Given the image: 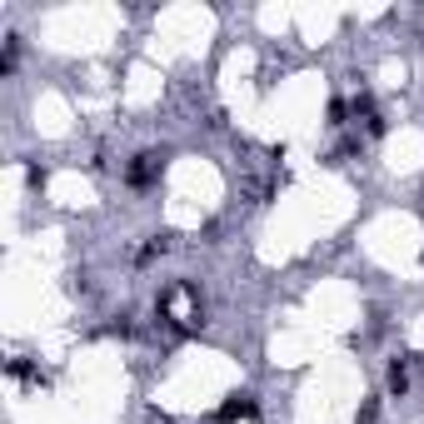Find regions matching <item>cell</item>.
I'll use <instances>...</instances> for the list:
<instances>
[{"label": "cell", "mask_w": 424, "mask_h": 424, "mask_svg": "<svg viewBox=\"0 0 424 424\" xmlns=\"http://www.w3.org/2000/svg\"><path fill=\"white\" fill-rule=\"evenodd\" d=\"M255 409H259V404H255V394H250V390H240V394H230V399L215 409V419H220V424H235V419H255Z\"/></svg>", "instance_id": "6da1fadb"}, {"label": "cell", "mask_w": 424, "mask_h": 424, "mask_svg": "<svg viewBox=\"0 0 424 424\" xmlns=\"http://www.w3.org/2000/svg\"><path fill=\"white\" fill-rule=\"evenodd\" d=\"M160 165H165V155L145 150V155H135V165H130V175H125V180H130L135 190H145V185L155 180V175H160Z\"/></svg>", "instance_id": "7a4b0ae2"}, {"label": "cell", "mask_w": 424, "mask_h": 424, "mask_svg": "<svg viewBox=\"0 0 424 424\" xmlns=\"http://www.w3.org/2000/svg\"><path fill=\"white\" fill-rule=\"evenodd\" d=\"M404 390H409V364L394 359V364H390V394H404Z\"/></svg>", "instance_id": "3957f363"}, {"label": "cell", "mask_w": 424, "mask_h": 424, "mask_svg": "<svg viewBox=\"0 0 424 424\" xmlns=\"http://www.w3.org/2000/svg\"><path fill=\"white\" fill-rule=\"evenodd\" d=\"M345 115H349V105L345 100H330V125H345Z\"/></svg>", "instance_id": "277c9868"}, {"label": "cell", "mask_w": 424, "mask_h": 424, "mask_svg": "<svg viewBox=\"0 0 424 424\" xmlns=\"http://www.w3.org/2000/svg\"><path fill=\"white\" fill-rule=\"evenodd\" d=\"M25 185H30V190H40V185H45V170H40V165H30V170H25Z\"/></svg>", "instance_id": "5b68a950"}, {"label": "cell", "mask_w": 424, "mask_h": 424, "mask_svg": "<svg viewBox=\"0 0 424 424\" xmlns=\"http://www.w3.org/2000/svg\"><path fill=\"white\" fill-rule=\"evenodd\" d=\"M375 414H380V404H375V399H369V404L359 409V419H354V424H375Z\"/></svg>", "instance_id": "8992f818"}]
</instances>
